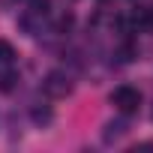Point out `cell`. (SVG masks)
<instances>
[{"label": "cell", "mask_w": 153, "mask_h": 153, "mask_svg": "<svg viewBox=\"0 0 153 153\" xmlns=\"http://www.w3.org/2000/svg\"><path fill=\"white\" fill-rule=\"evenodd\" d=\"M111 102H114L123 114H132V111H138V105H141V93H138L135 87H117L114 96H111Z\"/></svg>", "instance_id": "cell-1"}, {"label": "cell", "mask_w": 153, "mask_h": 153, "mask_svg": "<svg viewBox=\"0 0 153 153\" xmlns=\"http://www.w3.org/2000/svg\"><path fill=\"white\" fill-rule=\"evenodd\" d=\"M45 93H51V96H63V93H69V81L63 78V75H48V81H45Z\"/></svg>", "instance_id": "cell-2"}, {"label": "cell", "mask_w": 153, "mask_h": 153, "mask_svg": "<svg viewBox=\"0 0 153 153\" xmlns=\"http://www.w3.org/2000/svg\"><path fill=\"white\" fill-rule=\"evenodd\" d=\"M0 60H12V48H9V42H0Z\"/></svg>", "instance_id": "cell-3"}, {"label": "cell", "mask_w": 153, "mask_h": 153, "mask_svg": "<svg viewBox=\"0 0 153 153\" xmlns=\"http://www.w3.org/2000/svg\"><path fill=\"white\" fill-rule=\"evenodd\" d=\"M33 9H36V12H45V9H48V0H33Z\"/></svg>", "instance_id": "cell-4"}]
</instances>
